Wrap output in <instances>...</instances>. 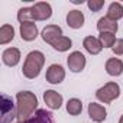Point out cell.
I'll return each mask as SVG.
<instances>
[{
  "label": "cell",
  "mask_w": 123,
  "mask_h": 123,
  "mask_svg": "<svg viewBox=\"0 0 123 123\" xmlns=\"http://www.w3.org/2000/svg\"><path fill=\"white\" fill-rule=\"evenodd\" d=\"M16 101H18V122L26 123L36 111L38 98L31 91H19L16 94Z\"/></svg>",
  "instance_id": "cell-1"
},
{
  "label": "cell",
  "mask_w": 123,
  "mask_h": 123,
  "mask_svg": "<svg viewBox=\"0 0 123 123\" xmlns=\"http://www.w3.org/2000/svg\"><path fill=\"white\" fill-rule=\"evenodd\" d=\"M43 64H45V55L41 51H32L25 58L22 73H23V75L26 78L33 80V78H36L39 75Z\"/></svg>",
  "instance_id": "cell-2"
},
{
  "label": "cell",
  "mask_w": 123,
  "mask_h": 123,
  "mask_svg": "<svg viewBox=\"0 0 123 123\" xmlns=\"http://www.w3.org/2000/svg\"><path fill=\"white\" fill-rule=\"evenodd\" d=\"M119 96H120V87H119V84L114 83V81H110V83L104 84L103 87H100V88L96 91L97 100L101 101V103H104V104L111 103L113 100L119 98Z\"/></svg>",
  "instance_id": "cell-3"
},
{
  "label": "cell",
  "mask_w": 123,
  "mask_h": 123,
  "mask_svg": "<svg viewBox=\"0 0 123 123\" xmlns=\"http://www.w3.org/2000/svg\"><path fill=\"white\" fill-rule=\"evenodd\" d=\"M2 120L0 123H12L18 119V104L13 103V98L7 94H2Z\"/></svg>",
  "instance_id": "cell-4"
},
{
  "label": "cell",
  "mask_w": 123,
  "mask_h": 123,
  "mask_svg": "<svg viewBox=\"0 0 123 123\" xmlns=\"http://www.w3.org/2000/svg\"><path fill=\"white\" fill-rule=\"evenodd\" d=\"M31 9H32L33 20H48L52 16V7L46 2H38Z\"/></svg>",
  "instance_id": "cell-5"
},
{
  "label": "cell",
  "mask_w": 123,
  "mask_h": 123,
  "mask_svg": "<svg viewBox=\"0 0 123 123\" xmlns=\"http://www.w3.org/2000/svg\"><path fill=\"white\" fill-rule=\"evenodd\" d=\"M45 78L51 84H59V83H62L64 78H65V70L59 64H52V65L48 67Z\"/></svg>",
  "instance_id": "cell-6"
},
{
  "label": "cell",
  "mask_w": 123,
  "mask_h": 123,
  "mask_svg": "<svg viewBox=\"0 0 123 123\" xmlns=\"http://www.w3.org/2000/svg\"><path fill=\"white\" fill-rule=\"evenodd\" d=\"M67 64H68L70 71H73V73H81L84 70V67H86V56L80 51H74L67 58Z\"/></svg>",
  "instance_id": "cell-7"
},
{
  "label": "cell",
  "mask_w": 123,
  "mask_h": 123,
  "mask_svg": "<svg viewBox=\"0 0 123 123\" xmlns=\"http://www.w3.org/2000/svg\"><path fill=\"white\" fill-rule=\"evenodd\" d=\"M43 101L51 110H58L62 106V96L54 90H46L43 93Z\"/></svg>",
  "instance_id": "cell-8"
},
{
  "label": "cell",
  "mask_w": 123,
  "mask_h": 123,
  "mask_svg": "<svg viewBox=\"0 0 123 123\" xmlns=\"http://www.w3.org/2000/svg\"><path fill=\"white\" fill-rule=\"evenodd\" d=\"M2 61L7 67H16L20 61V51L18 48H7L2 54Z\"/></svg>",
  "instance_id": "cell-9"
},
{
  "label": "cell",
  "mask_w": 123,
  "mask_h": 123,
  "mask_svg": "<svg viewBox=\"0 0 123 123\" xmlns=\"http://www.w3.org/2000/svg\"><path fill=\"white\" fill-rule=\"evenodd\" d=\"M43 42L46 43H52L55 39H58L59 36H62V29H61L58 25H48L42 29V33H41Z\"/></svg>",
  "instance_id": "cell-10"
},
{
  "label": "cell",
  "mask_w": 123,
  "mask_h": 123,
  "mask_svg": "<svg viewBox=\"0 0 123 123\" xmlns=\"http://www.w3.org/2000/svg\"><path fill=\"white\" fill-rule=\"evenodd\" d=\"M88 116H90V119L93 122L101 123V122L106 120L107 111H106V109L101 104H98V103H90L88 104Z\"/></svg>",
  "instance_id": "cell-11"
},
{
  "label": "cell",
  "mask_w": 123,
  "mask_h": 123,
  "mask_svg": "<svg viewBox=\"0 0 123 123\" xmlns=\"http://www.w3.org/2000/svg\"><path fill=\"white\" fill-rule=\"evenodd\" d=\"M38 36V28L33 22H23L20 23V38L26 42L35 41Z\"/></svg>",
  "instance_id": "cell-12"
},
{
  "label": "cell",
  "mask_w": 123,
  "mask_h": 123,
  "mask_svg": "<svg viewBox=\"0 0 123 123\" xmlns=\"http://www.w3.org/2000/svg\"><path fill=\"white\" fill-rule=\"evenodd\" d=\"M106 71L111 77H119L123 73V61L119 58H109L106 61Z\"/></svg>",
  "instance_id": "cell-13"
},
{
  "label": "cell",
  "mask_w": 123,
  "mask_h": 123,
  "mask_svg": "<svg viewBox=\"0 0 123 123\" xmlns=\"http://www.w3.org/2000/svg\"><path fill=\"white\" fill-rule=\"evenodd\" d=\"M26 123H55V120L51 111L45 109H38Z\"/></svg>",
  "instance_id": "cell-14"
},
{
  "label": "cell",
  "mask_w": 123,
  "mask_h": 123,
  "mask_svg": "<svg viewBox=\"0 0 123 123\" xmlns=\"http://www.w3.org/2000/svg\"><path fill=\"white\" fill-rule=\"evenodd\" d=\"M67 25L73 29H80L84 25V15L83 12L74 9L67 13Z\"/></svg>",
  "instance_id": "cell-15"
},
{
  "label": "cell",
  "mask_w": 123,
  "mask_h": 123,
  "mask_svg": "<svg viewBox=\"0 0 123 123\" xmlns=\"http://www.w3.org/2000/svg\"><path fill=\"white\" fill-rule=\"evenodd\" d=\"M83 46L86 48V51L91 55H97L101 52L103 49V45L101 42L98 41V38H94V36H86L84 41H83Z\"/></svg>",
  "instance_id": "cell-16"
},
{
  "label": "cell",
  "mask_w": 123,
  "mask_h": 123,
  "mask_svg": "<svg viewBox=\"0 0 123 123\" xmlns=\"http://www.w3.org/2000/svg\"><path fill=\"white\" fill-rule=\"evenodd\" d=\"M97 29H98V32L116 33V32L119 31V25H117L116 20H111V19H109V18L106 16V18L98 19V22H97Z\"/></svg>",
  "instance_id": "cell-17"
},
{
  "label": "cell",
  "mask_w": 123,
  "mask_h": 123,
  "mask_svg": "<svg viewBox=\"0 0 123 123\" xmlns=\"http://www.w3.org/2000/svg\"><path fill=\"white\" fill-rule=\"evenodd\" d=\"M107 18L111 19V20H119L123 18V5L119 3V2H113L110 3L109 9H107Z\"/></svg>",
  "instance_id": "cell-18"
},
{
  "label": "cell",
  "mask_w": 123,
  "mask_h": 123,
  "mask_svg": "<svg viewBox=\"0 0 123 123\" xmlns=\"http://www.w3.org/2000/svg\"><path fill=\"white\" fill-rule=\"evenodd\" d=\"M15 38V29L12 25H3L0 28V45H6Z\"/></svg>",
  "instance_id": "cell-19"
},
{
  "label": "cell",
  "mask_w": 123,
  "mask_h": 123,
  "mask_svg": "<svg viewBox=\"0 0 123 123\" xmlns=\"http://www.w3.org/2000/svg\"><path fill=\"white\" fill-rule=\"evenodd\" d=\"M71 45H73V42H71V39L70 38H67V36H59L58 39H55L52 43H51V46L54 48V49H56V51H59V52H65V51H68L70 48H71Z\"/></svg>",
  "instance_id": "cell-20"
},
{
  "label": "cell",
  "mask_w": 123,
  "mask_h": 123,
  "mask_svg": "<svg viewBox=\"0 0 123 123\" xmlns=\"http://www.w3.org/2000/svg\"><path fill=\"white\" fill-rule=\"evenodd\" d=\"M67 111L71 116H78L83 111V103L78 98H70L67 103Z\"/></svg>",
  "instance_id": "cell-21"
},
{
  "label": "cell",
  "mask_w": 123,
  "mask_h": 123,
  "mask_svg": "<svg viewBox=\"0 0 123 123\" xmlns=\"http://www.w3.org/2000/svg\"><path fill=\"white\" fill-rule=\"evenodd\" d=\"M98 41L101 42L103 48H113L117 39H116L114 33H110V32H100V35H98Z\"/></svg>",
  "instance_id": "cell-22"
},
{
  "label": "cell",
  "mask_w": 123,
  "mask_h": 123,
  "mask_svg": "<svg viewBox=\"0 0 123 123\" xmlns=\"http://www.w3.org/2000/svg\"><path fill=\"white\" fill-rule=\"evenodd\" d=\"M18 20L20 23L23 22H33V16H32V9L31 7H22L18 12Z\"/></svg>",
  "instance_id": "cell-23"
},
{
  "label": "cell",
  "mask_w": 123,
  "mask_h": 123,
  "mask_svg": "<svg viewBox=\"0 0 123 123\" xmlns=\"http://www.w3.org/2000/svg\"><path fill=\"white\" fill-rule=\"evenodd\" d=\"M87 6H88V9L91 12H100L101 7L104 6V2H103V0H88Z\"/></svg>",
  "instance_id": "cell-24"
},
{
  "label": "cell",
  "mask_w": 123,
  "mask_h": 123,
  "mask_svg": "<svg viewBox=\"0 0 123 123\" xmlns=\"http://www.w3.org/2000/svg\"><path fill=\"white\" fill-rule=\"evenodd\" d=\"M111 49H113L114 55H123V39H117Z\"/></svg>",
  "instance_id": "cell-25"
},
{
  "label": "cell",
  "mask_w": 123,
  "mask_h": 123,
  "mask_svg": "<svg viewBox=\"0 0 123 123\" xmlns=\"http://www.w3.org/2000/svg\"><path fill=\"white\" fill-rule=\"evenodd\" d=\"M119 123H123V114H122V117H120V120H119Z\"/></svg>",
  "instance_id": "cell-26"
},
{
  "label": "cell",
  "mask_w": 123,
  "mask_h": 123,
  "mask_svg": "<svg viewBox=\"0 0 123 123\" xmlns=\"http://www.w3.org/2000/svg\"><path fill=\"white\" fill-rule=\"evenodd\" d=\"M18 123H20V122H18Z\"/></svg>",
  "instance_id": "cell-27"
}]
</instances>
